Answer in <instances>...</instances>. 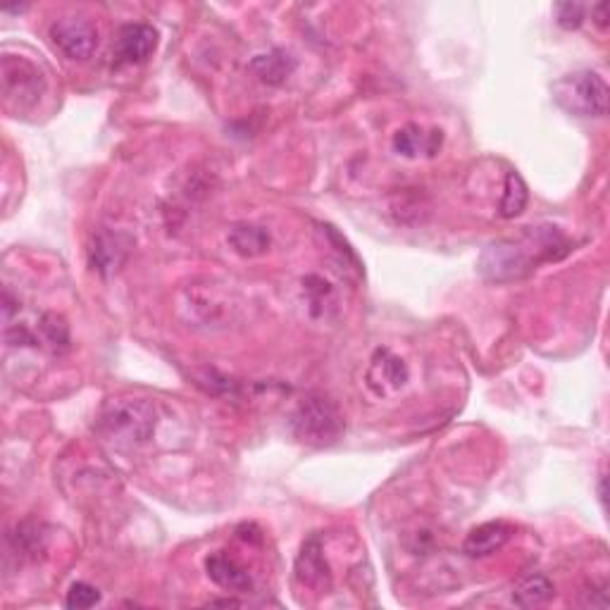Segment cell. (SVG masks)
Returning a JSON list of instances; mask_svg holds the SVG:
<instances>
[{
    "label": "cell",
    "instance_id": "cell-1",
    "mask_svg": "<svg viewBox=\"0 0 610 610\" xmlns=\"http://www.w3.org/2000/svg\"><path fill=\"white\" fill-rule=\"evenodd\" d=\"M568 246V239L556 227H525L518 236L499 239L484 248L477 270L489 282H515L541 263L563 258L570 251Z\"/></svg>",
    "mask_w": 610,
    "mask_h": 610
},
{
    "label": "cell",
    "instance_id": "cell-2",
    "mask_svg": "<svg viewBox=\"0 0 610 610\" xmlns=\"http://www.w3.org/2000/svg\"><path fill=\"white\" fill-rule=\"evenodd\" d=\"M158 413L151 401L143 398H115L105 403L98 417V432L108 444L117 448H134L146 444L155 434Z\"/></svg>",
    "mask_w": 610,
    "mask_h": 610
},
{
    "label": "cell",
    "instance_id": "cell-3",
    "mask_svg": "<svg viewBox=\"0 0 610 610\" xmlns=\"http://www.w3.org/2000/svg\"><path fill=\"white\" fill-rule=\"evenodd\" d=\"M344 415L322 394L305 396L291 415V432L305 446L327 448L344 437Z\"/></svg>",
    "mask_w": 610,
    "mask_h": 610
},
{
    "label": "cell",
    "instance_id": "cell-4",
    "mask_svg": "<svg viewBox=\"0 0 610 610\" xmlns=\"http://www.w3.org/2000/svg\"><path fill=\"white\" fill-rule=\"evenodd\" d=\"M553 98L577 117H606L608 84L596 72H575L553 84Z\"/></svg>",
    "mask_w": 610,
    "mask_h": 610
},
{
    "label": "cell",
    "instance_id": "cell-5",
    "mask_svg": "<svg viewBox=\"0 0 610 610\" xmlns=\"http://www.w3.org/2000/svg\"><path fill=\"white\" fill-rule=\"evenodd\" d=\"M0 82H3L5 103L17 110H27L36 105L46 91V79H43L39 67L27 58H17V55H3Z\"/></svg>",
    "mask_w": 610,
    "mask_h": 610
},
{
    "label": "cell",
    "instance_id": "cell-6",
    "mask_svg": "<svg viewBox=\"0 0 610 610\" xmlns=\"http://www.w3.org/2000/svg\"><path fill=\"white\" fill-rule=\"evenodd\" d=\"M51 41L70 60H89L98 48V29L84 17H62L51 24Z\"/></svg>",
    "mask_w": 610,
    "mask_h": 610
},
{
    "label": "cell",
    "instance_id": "cell-7",
    "mask_svg": "<svg viewBox=\"0 0 610 610\" xmlns=\"http://www.w3.org/2000/svg\"><path fill=\"white\" fill-rule=\"evenodd\" d=\"M365 382L372 394L377 396H391L398 389L406 387L408 382V367L401 358L394 356L389 348H379L372 356L370 365H367Z\"/></svg>",
    "mask_w": 610,
    "mask_h": 610
},
{
    "label": "cell",
    "instance_id": "cell-8",
    "mask_svg": "<svg viewBox=\"0 0 610 610\" xmlns=\"http://www.w3.org/2000/svg\"><path fill=\"white\" fill-rule=\"evenodd\" d=\"M158 46V34L148 24H127L117 36L115 60L120 65H139V62L151 58V53Z\"/></svg>",
    "mask_w": 610,
    "mask_h": 610
},
{
    "label": "cell",
    "instance_id": "cell-9",
    "mask_svg": "<svg viewBox=\"0 0 610 610\" xmlns=\"http://www.w3.org/2000/svg\"><path fill=\"white\" fill-rule=\"evenodd\" d=\"M129 253V239H124L122 234L112 232H98L93 236L91 246V265L93 270L101 272V275H112L115 270H120V265L127 260Z\"/></svg>",
    "mask_w": 610,
    "mask_h": 610
},
{
    "label": "cell",
    "instance_id": "cell-10",
    "mask_svg": "<svg viewBox=\"0 0 610 610\" xmlns=\"http://www.w3.org/2000/svg\"><path fill=\"white\" fill-rule=\"evenodd\" d=\"M441 141H444V134L441 129H432V132H425L417 124H408V127L398 129L394 134V151L403 158H420V155H437L441 148Z\"/></svg>",
    "mask_w": 610,
    "mask_h": 610
},
{
    "label": "cell",
    "instance_id": "cell-11",
    "mask_svg": "<svg viewBox=\"0 0 610 610\" xmlns=\"http://www.w3.org/2000/svg\"><path fill=\"white\" fill-rule=\"evenodd\" d=\"M205 572L213 580L217 587L227 591H248L253 587L251 575L244 565H239L232 556H227L224 551H217L213 556L205 558Z\"/></svg>",
    "mask_w": 610,
    "mask_h": 610
},
{
    "label": "cell",
    "instance_id": "cell-12",
    "mask_svg": "<svg viewBox=\"0 0 610 610\" xmlns=\"http://www.w3.org/2000/svg\"><path fill=\"white\" fill-rule=\"evenodd\" d=\"M510 534H513V529H510L506 522H487V525L472 529L468 539H465L463 551L468 553L470 558H487L491 553H496L506 546Z\"/></svg>",
    "mask_w": 610,
    "mask_h": 610
},
{
    "label": "cell",
    "instance_id": "cell-13",
    "mask_svg": "<svg viewBox=\"0 0 610 610\" xmlns=\"http://www.w3.org/2000/svg\"><path fill=\"white\" fill-rule=\"evenodd\" d=\"M227 241L241 258H258V255L270 251V232L265 227H258V224H234L229 229Z\"/></svg>",
    "mask_w": 610,
    "mask_h": 610
},
{
    "label": "cell",
    "instance_id": "cell-14",
    "mask_svg": "<svg viewBox=\"0 0 610 610\" xmlns=\"http://www.w3.org/2000/svg\"><path fill=\"white\" fill-rule=\"evenodd\" d=\"M296 580L303 584V587H322L329 580V570L325 563V556H322V546L317 539H310L308 544L303 546L301 556L296 560Z\"/></svg>",
    "mask_w": 610,
    "mask_h": 610
},
{
    "label": "cell",
    "instance_id": "cell-15",
    "mask_svg": "<svg viewBox=\"0 0 610 610\" xmlns=\"http://www.w3.org/2000/svg\"><path fill=\"white\" fill-rule=\"evenodd\" d=\"M556 594V587L549 577L529 575L513 589V603L520 608H539L549 603Z\"/></svg>",
    "mask_w": 610,
    "mask_h": 610
},
{
    "label": "cell",
    "instance_id": "cell-16",
    "mask_svg": "<svg viewBox=\"0 0 610 610\" xmlns=\"http://www.w3.org/2000/svg\"><path fill=\"white\" fill-rule=\"evenodd\" d=\"M251 67H253V72L258 74L260 82L277 86V84H282L291 72H294L296 62L291 60V55L275 51V53H267V55H258V58L253 60Z\"/></svg>",
    "mask_w": 610,
    "mask_h": 610
},
{
    "label": "cell",
    "instance_id": "cell-17",
    "mask_svg": "<svg viewBox=\"0 0 610 610\" xmlns=\"http://www.w3.org/2000/svg\"><path fill=\"white\" fill-rule=\"evenodd\" d=\"M527 184L525 179L520 177L518 172H508L506 186H503V198H501V215L506 220H513V217L522 215L527 205Z\"/></svg>",
    "mask_w": 610,
    "mask_h": 610
},
{
    "label": "cell",
    "instance_id": "cell-18",
    "mask_svg": "<svg viewBox=\"0 0 610 610\" xmlns=\"http://www.w3.org/2000/svg\"><path fill=\"white\" fill-rule=\"evenodd\" d=\"M39 329H41L43 344L51 346V351L60 353V351H65L67 346H70V329H67L65 320H62L60 315L46 313L41 317Z\"/></svg>",
    "mask_w": 610,
    "mask_h": 610
},
{
    "label": "cell",
    "instance_id": "cell-19",
    "mask_svg": "<svg viewBox=\"0 0 610 610\" xmlns=\"http://www.w3.org/2000/svg\"><path fill=\"white\" fill-rule=\"evenodd\" d=\"M98 601H101V591L86 582H77V584H72L70 591H67L65 603H67V608L84 610V608H93Z\"/></svg>",
    "mask_w": 610,
    "mask_h": 610
},
{
    "label": "cell",
    "instance_id": "cell-20",
    "mask_svg": "<svg viewBox=\"0 0 610 610\" xmlns=\"http://www.w3.org/2000/svg\"><path fill=\"white\" fill-rule=\"evenodd\" d=\"M556 22L563 29H580L584 22V5L580 3H558Z\"/></svg>",
    "mask_w": 610,
    "mask_h": 610
},
{
    "label": "cell",
    "instance_id": "cell-21",
    "mask_svg": "<svg viewBox=\"0 0 610 610\" xmlns=\"http://www.w3.org/2000/svg\"><path fill=\"white\" fill-rule=\"evenodd\" d=\"M606 10H608V5H606V3H601V5H596V8H591V15L596 17V24H599L601 29H606V27H608Z\"/></svg>",
    "mask_w": 610,
    "mask_h": 610
},
{
    "label": "cell",
    "instance_id": "cell-22",
    "mask_svg": "<svg viewBox=\"0 0 610 610\" xmlns=\"http://www.w3.org/2000/svg\"><path fill=\"white\" fill-rule=\"evenodd\" d=\"M213 606H239L234 599H222V601H213Z\"/></svg>",
    "mask_w": 610,
    "mask_h": 610
},
{
    "label": "cell",
    "instance_id": "cell-23",
    "mask_svg": "<svg viewBox=\"0 0 610 610\" xmlns=\"http://www.w3.org/2000/svg\"><path fill=\"white\" fill-rule=\"evenodd\" d=\"M601 501L606 503V477L601 479Z\"/></svg>",
    "mask_w": 610,
    "mask_h": 610
}]
</instances>
